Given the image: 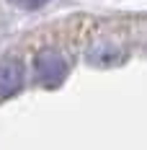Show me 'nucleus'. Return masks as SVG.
Returning a JSON list of instances; mask_svg holds the SVG:
<instances>
[{"label":"nucleus","instance_id":"f257e3e1","mask_svg":"<svg viewBox=\"0 0 147 150\" xmlns=\"http://www.w3.org/2000/svg\"><path fill=\"white\" fill-rule=\"evenodd\" d=\"M34 70H36V80L46 86V88H57L67 75V62L62 60V54L54 49H44L34 57Z\"/></svg>","mask_w":147,"mask_h":150},{"label":"nucleus","instance_id":"f03ea898","mask_svg":"<svg viewBox=\"0 0 147 150\" xmlns=\"http://www.w3.org/2000/svg\"><path fill=\"white\" fill-rule=\"evenodd\" d=\"M23 86V65L15 57H5L0 62V98H11Z\"/></svg>","mask_w":147,"mask_h":150},{"label":"nucleus","instance_id":"7ed1b4c3","mask_svg":"<svg viewBox=\"0 0 147 150\" xmlns=\"http://www.w3.org/2000/svg\"><path fill=\"white\" fill-rule=\"evenodd\" d=\"M124 60V54L116 52V49H111V47H103V49H93L90 52V62L93 65H111V62H119Z\"/></svg>","mask_w":147,"mask_h":150},{"label":"nucleus","instance_id":"20e7f679","mask_svg":"<svg viewBox=\"0 0 147 150\" xmlns=\"http://www.w3.org/2000/svg\"><path fill=\"white\" fill-rule=\"evenodd\" d=\"M21 8H29V11H34V8H41V5H46L49 0H15Z\"/></svg>","mask_w":147,"mask_h":150}]
</instances>
